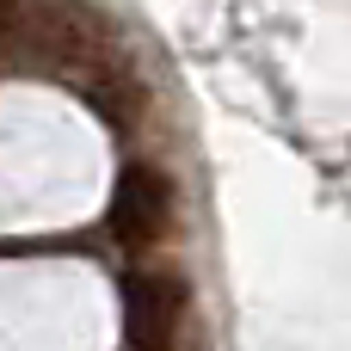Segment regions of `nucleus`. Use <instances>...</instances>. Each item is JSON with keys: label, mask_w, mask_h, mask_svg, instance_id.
Instances as JSON below:
<instances>
[]
</instances>
